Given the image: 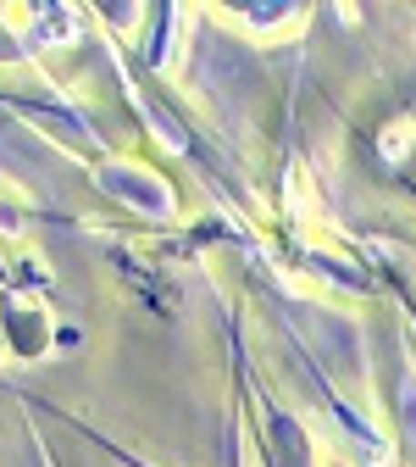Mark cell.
<instances>
[{"instance_id": "cell-1", "label": "cell", "mask_w": 416, "mask_h": 467, "mask_svg": "<svg viewBox=\"0 0 416 467\" xmlns=\"http://www.w3.org/2000/svg\"><path fill=\"white\" fill-rule=\"evenodd\" d=\"M272 456H278V467H311V451H306L300 429L283 412H272Z\"/></svg>"}]
</instances>
